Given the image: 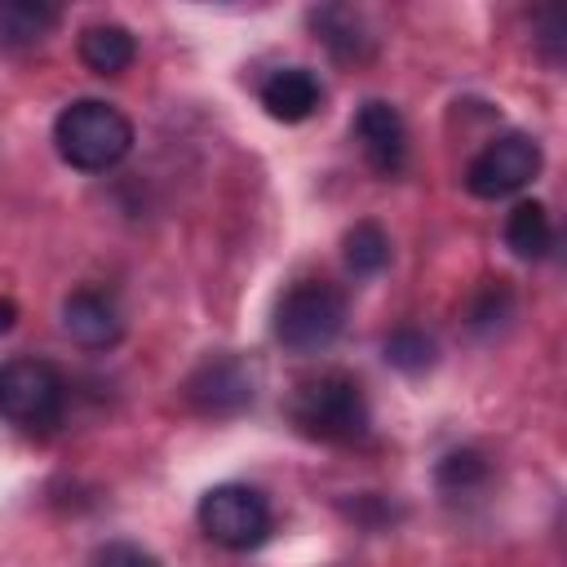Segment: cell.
<instances>
[{"label":"cell","instance_id":"6da1fadb","mask_svg":"<svg viewBox=\"0 0 567 567\" xmlns=\"http://www.w3.org/2000/svg\"><path fill=\"white\" fill-rule=\"evenodd\" d=\"M288 416L306 439L319 443H363L372 430V408L350 372H319L301 381L288 399Z\"/></svg>","mask_w":567,"mask_h":567},{"label":"cell","instance_id":"7a4b0ae2","mask_svg":"<svg viewBox=\"0 0 567 567\" xmlns=\"http://www.w3.org/2000/svg\"><path fill=\"white\" fill-rule=\"evenodd\" d=\"M53 146L62 164L80 173H106L133 151V124L102 97H75L53 120Z\"/></svg>","mask_w":567,"mask_h":567},{"label":"cell","instance_id":"3957f363","mask_svg":"<svg viewBox=\"0 0 567 567\" xmlns=\"http://www.w3.org/2000/svg\"><path fill=\"white\" fill-rule=\"evenodd\" d=\"M346 328V292L328 279H297L275 306V341L292 354L328 350Z\"/></svg>","mask_w":567,"mask_h":567},{"label":"cell","instance_id":"277c9868","mask_svg":"<svg viewBox=\"0 0 567 567\" xmlns=\"http://www.w3.org/2000/svg\"><path fill=\"white\" fill-rule=\"evenodd\" d=\"M199 532L217 545V549H230V554H252L270 540L275 532V514H270V501L248 487V483H217L199 496Z\"/></svg>","mask_w":567,"mask_h":567},{"label":"cell","instance_id":"5b68a950","mask_svg":"<svg viewBox=\"0 0 567 567\" xmlns=\"http://www.w3.org/2000/svg\"><path fill=\"white\" fill-rule=\"evenodd\" d=\"M66 408V381L49 359L18 354L0 363V421L18 430H53Z\"/></svg>","mask_w":567,"mask_h":567},{"label":"cell","instance_id":"8992f818","mask_svg":"<svg viewBox=\"0 0 567 567\" xmlns=\"http://www.w3.org/2000/svg\"><path fill=\"white\" fill-rule=\"evenodd\" d=\"M545 155L540 142L532 133H501L492 137L470 164H465V190L474 199H505L518 195L536 173H540Z\"/></svg>","mask_w":567,"mask_h":567},{"label":"cell","instance_id":"52a82bcc","mask_svg":"<svg viewBox=\"0 0 567 567\" xmlns=\"http://www.w3.org/2000/svg\"><path fill=\"white\" fill-rule=\"evenodd\" d=\"M186 403L204 416H235L252 403V372L235 354H208L182 385Z\"/></svg>","mask_w":567,"mask_h":567},{"label":"cell","instance_id":"ba28073f","mask_svg":"<svg viewBox=\"0 0 567 567\" xmlns=\"http://www.w3.org/2000/svg\"><path fill=\"white\" fill-rule=\"evenodd\" d=\"M354 142L368 159L372 173L394 177L408 164V124L399 115V106H390L385 97H368L354 111Z\"/></svg>","mask_w":567,"mask_h":567},{"label":"cell","instance_id":"9c48e42d","mask_svg":"<svg viewBox=\"0 0 567 567\" xmlns=\"http://www.w3.org/2000/svg\"><path fill=\"white\" fill-rule=\"evenodd\" d=\"M261 106L279 124H301L323 106V84L310 66H279L261 80Z\"/></svg>","mask_w":567,"mask_h":567},{"label":"cell","instance_id":"30bf717a","mask_svg":"<svg viewBox=\"0 0 567 567\" xmlns=\"http://www.w3.org/2000/svg\"><path fill=\"white\" fill-rule=\"evenodd\" d=\"M62 328L84 350H111L124 337V319H120L115 301L102 297V292H93V288H75L62 301Z\"/></svg>","mask_w":567,"mask_h":567},{"label":"cell","instance_id":"8fae6325","mask_svg":"<svg viewBox=\"0 0 567 567\" xmlns=\"http://www.w3.org/2000/svg\"><path fill=\"white\" fill-rule=\"evenodd\" d=\"M75 53L93 75H124L137 58V40L120 22H89L75 40Z\"/></svg>","mask_w":567,"mask_h":567},{"label":"cell","instance_id":"7c38bea8","mask_svg":"<svg viewBox=\"0 0 567 567\" xmlns=\"http://www.w3.org/2000/svg\"><path fill=\"white\" fill-rule=\"evenodd\" d=\"M505 248L518 261H540L554 248V221L540 199H518L505 217Z\"/></svg>","mask_w":567,"mask_h":567},{"label":"cell","instance_id":"4fadbf2b","mask_svg":"<svg viewBox=\"0 0 567 567\" xmlns=\"http://www.w3.org/2000/svg\"><path fill=\"white\" fill-rule=\"evenodd\" d=\"M58 18L62 13L53 4H40V0H0V40L9 49L40 44L58 27Z\"/></svg>","mask_w":567,"mask_h":567},{"label":"cell","instance_id":"5bb4252c","mask_svg":"<svg viewBox=\"0 0 567 567\" xmlns=\"http://www.w3.org/2000/svg\"><path fill=\"white\" fill-rule=\"evenodd\" d=\"M310 27L319 31V40L341 58V62H350V58H363L368 53V44H372V35H363V27H359V18L350 13V9H341V4H328V9H315L310 13Z\"/></svg>","mask_w":567,"mask_h":567},{"label":"cell","instance_id":"9a60e30c","mask_svg":"<svg viewBox=\"0 0 567 567\" xmlns=\"http://www.w3.org/2000/svg\"><path fill=\"white\" fill-rule=\"evenodd\" d=\"M341 257L354 275H381L390 266V235L377 226V221H354L341 239Z\"/></svg>","mask_w":567,"mask_h":567},{"label":"cell","instance_id":"2e32d148","mask_svg":"<svg viewBox=\"0 0 567 567\" xmlns=\"http://www.w3.org/2000/svg\"><path fill=\"white\" fill-rule=\"evenodd\" d=\"M385 363L399 372H425L434 363V341L421 328H394L385 337Z\"/></svg>","mask_w":567,"mask_h":567},{"label":"cell","instance_id":"e0dca14e","mask_svg":"<svg viewBox=\"0 0 567 567\" xmlns=\"http://www.w3.org/2000/svg\"><path fill=\"white\" fill-rule=\"evenodd\" d=\"M89 567H159V558L151 549H142L137 540H106L93 549Z\"/></svg>","mask_w":567,"mask_h":567},{"label":"cell","instance_id":"ac0fdd59","mask_svg":"<svg viewBox=\"0 0 567 567\" xmlns=\"http://www.w3.org/2000/svg\"><path fill=\"white\" fill-rule=\"evenodd\" d=\"M483 474H487V465H483L478 452H452V456H443V465H439V483H443V487H470V483H478Z\"/></svg>","mask_w":567,"mask_h":567},{"label":"cell","instance_id":"d6986e66","mask_svg":"<svg viewBox=\"0 0 567 567\" xmlns=\"http://www.w3.org/2000/svg\"><path fill=\"white\" fill-rule=\"evenodd\" d=\"M505 310H509V292H505V284H492V288L483 292V306H474V328L496 323Z\"/></svg>","mask_w":567,"mask_h":567},{"label":"cell","instance_id":"ffe728a7","mask_svg":"<svg viewBox=\"0 0 567 567\" xmlns=\"http://www.w3.org/2000/svg\"><path fill=\"white\" fill-rule=\"evenodd\" d=\"M13 319H18V306H13V301H0V332H9Z\"/></svg>","mask_w":567,"mask_h":567}]
</instances>
